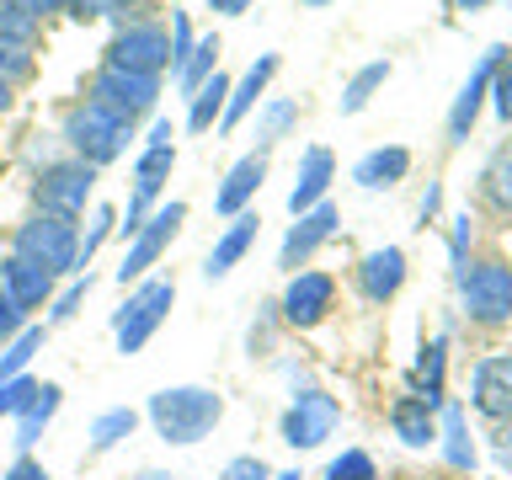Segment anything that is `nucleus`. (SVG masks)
<instances>
[{"mask_svg":"<svg viewBox=\"0 0 512 480\" xmlns=\"http://www.w3.org/2000/svg\"><path fill=\"white\" fill-rule=\"evenodd\" d=\"M59 400H64V390H59V384H43V390H38V400H32V406H27L22 416H16V438H11V443H16V454H27V448L43 438V427L59 416Z\"/></svg>","mask_w":512,"mask_h":480,"instance_id":"393cba45","label":"nucleus"},{"mask_svg":"<svg viewBox=\"0 0 512 480\" xmlns=\"http://www.w3.org/2000/svg\"><path fill=\"white\" fill-rule=\"evenodd\" d=\"M38 32H43V22H32V16H22L16 6H6V0H0V43L6 48H38Z\"/></svg>","mask_w":512,"mask_h":480,"instance_id":"473e14b6","label":"nucleus"},{"mask_svg":"<svg viewBox=\"0 0 512 480\" xmlns=\"http://www.w3.org/2000/svg\"><path fill=\"white\" fill-rule=\"evenodd\" d=\"M272 75H278V54H256L251 70L230 86V102H224V112H219V128H224V134H235V128L251 118V107L262 102V91H267Z\"/></svg>","mask_w":512,"mask_h":480,"instance_id":"a211bd4d","label":"nucleus"},{"mask_svg":"<svg viewBox=\"0 0 512 480\" xmlns=\"http://www.w3.org/2000/svg\"><path fill=\"white\" fill-rule=\"evenodd\" d=\"M91 294V278H75L70 288H64V294L54 299V304H48V320H70L75 310H80V299H86Z\"/></svg>","mask_w":512,"mask_h":480,"instance_id":"a19ab883","label":"nucleus"},{"mask_svg":"<svg viewBox=\"0 0 512 480\" xmlns=\"http://www.w3.org/2000/svg\"><path fill=\"white\" fill-rule=\"evenodd\" d=\"M38 390H43V384H38V379H27V374L6 379V384H0V416H22L32 400H38Z\"/></svg>","mask_w":512,"mask_h":480,"instance_id":"f704fd0d","label":"nucleus"},{"mask_svg":"<svg viewBox=\"0 0 512 480\" xmlns=\"http://www.w3.org/2000/svg\"><path fill=\"white\" fill-rule=\"evenodd\" d=\"M406 171H411V150H400V144H379V150H368L358 166H352V182L368 187V192H379V187L406 182Z\"/></svg>","mask_w":512,"mask_h":480,"instance_id":"412c9836","label":"nucleus"},{"mask_svg":"<svg viewBox=\"0 0 512 480\" xmlns=\"http://www.w3.org/2000/svg\"><path fill=\"white\" fill-rule=\"evenodd\" d=\"M171 139H176L171 118H155V128H150V144H144V150H171Z\"/></svg>","mask_w":512,"mask_h":480,"instance_id":"de8ad7c7","label":"nucleus"},{"mask_svg":"<svg viewBox=\"0 0 512 480\" xmlns=\"http://www.w3.org/2000/svg\"><path fill=\"white\" fill-rule=\"evenodd\" d=\"M464 310H470L475 326H507L512 320V267L507 262H475V267H464Z\"/></svg>","mask_w":512,"mask_h":480,"instance_id":"423d86ee","label":"nucleus"},{"mask_svg":"<svg viewBox=\"0 0 512 480\" xmlns=\"http://www.w3.org/2000/svg\"><path fill=\"white\" fill-rule=\"evenodd\" d=\"M43 347V326H22L16 331V342L0 352V384L16 379V374H27V363H32V352Z\"/></svg>","mask_w":512,"mask_h":480,"instance_id":"2f4dec72","label":"nucleus"},{"mask_svg":"<svg viewBox=\"0 0 512 480\" xmlns=\"http://www.w3.org/2000/svg\"><path fill=\"white\" fill-rule=\"evenodd\" d=\"M406 283V251L400 246H384V251H368L358 262V294L368 304H390Z\"/></svg>","mask_w":512,"mask_h":480,"instance_id":"dca6fc26","label":"nucleus"},{"mask_svg":"<svg viewBox=\"0 0 512 480\" xmlns=\"http://www.w3.org/2000/svg\"><path fill=\"white\" fill-rule=\"evenodd\" d=\"M128 6H139V0H102V16H123Z\"/></svg>","mask_w":512,"mask_h":480,"instance_id":"3c124183","label":"nucleus"},{"mask_svg":"<svg viewBox=\"0 0 512 480\" xmlns=\"http://www.w3.org/2000/svg\"><path fill=\"white\" fill-rule=\"evenodd\" d=\"M0 288H6V294L16 299V310H38V304H48V294H54V278H48L43 267H32V262H22V256H6V262H0Z\"/></svg>","mask_w":512,"mask_h":480,"instance_id":"aec40b11","label":"nucleus"},{"mask_svg":"<svg viewBox=\"0 0 512 480\" xmlns=\"http://www.w3.org/2000/svg\"><path fill=\"white\" fill-rule=\"evenodd\" d=\"M272 480H299V470H283V475H272Z\"/></svg>","mask_w":512,"mask_h":480,"instance_id":"5fc2aeb1","label":"nucleus"},{"mask_svg":"<svg viewBox=\"0 0 512 480\" xmlns=\"http://www.w3.org/2000/svg\"><path fill=\"white\" fill-rule=\"evenodd\" d=\"M134 427H139V411H134V406L102 411V416L91 422V432H86V454H112L123 438H134Z\"/></svg>","mask_w":512,"mask_h":480,"instance_id":"bb28decb","label":"nucleus"},{"mask_svg":"<svg viewBox=\"0 0 512 480\" xmlns=\"http://www.w3.org/2000/svg\"><path fill=\"white\" fill-rule=\"evenodd\" d=\"M326 480H379V470H374V459H368L363 448H347V454H336L326 464Z\"/></svg>","mask_w":512,"mask_h":480,"instance_id":"c9c22d12","label":"nucleus"},{"mask_svg":"<svg viewBox=\"0 0 512 480\" xmlns=\"http://www.w3.org/2000/svg\"><path fill=\"white\" fill-rule=\"evenodd\" d=\"M464 246H470V219H454V278H464Z\"/></svg>","mask_w":512,"mask_h":480,"instance_id":"49530a36","label":"nucleus"},{"mask_svg":"<svg viewBox=\"0 0 512 480\" xmlns=\"http://www.w3.org/2000/svg\"><path fill=\"white\" fill-rule=\"evenodd\" d=\"M112 230H118V214H112V208L102 203V208H96V214H91V230L80 235V246H75V272L86 267L91 256H96V251H102V240H107Z\"/></svg>","mask_w":512,"mask_h":480,"instance_id":"72a5a7b5","label":"nucleus"},{"mask_svg":"<svg viewBox=\"0 0 512 480\" xmlns=\"http://www.w3.org/2000/svg\"><path fill=\"white\" fill-rule=\"evenodd\" d=\"M192 22H187V11H171V70H182L187 54H192Z\"/></svg>","mask_w":512,"mask_h":480,"instance_id":"4c0bfd02","label":"nucleus"},{"mask_svg":"<svg viewBox=\"0 0 512 480\" xmlns=\"http://www.w3.org/2000/svg\"><path fill=\"white\" fill-rule=\"evenodd\" d=\"M491 459L502 464V470H512V416L491 427Z\"/></svg>","mask_w":512,"mask_h":480,"instance_id":"79ce46f5","label":"nucleus"},{"mask_svg":"<svg viewBox=\"0 0 512 480\" xmlns=\"http://www.w3.org/2000/svg\"><path fill=\"white\" fill-rule=\"evenodd\" d=\"M139 480H171V475H139Z\"/></svg>","mask_w":512,"mask_h":480,"instance_id":"4d7b16f0","label":"nucleus"},{"mask_svg":"<svg viewBox=\"0 0 512 480\" xmlns=\"http://www.w3.org/2000/svg\"><path fill=\"white\" fill-rule=\"evenodd\" d=\"M443 454L454 470H475V443H470V432H464L459 406H443Z\"/></svg>","mask_w":512,"mask_h":480,"instance_id":"7c9ffc66","label":"nucleus"},{"mask_svg":"<svg viewBox=\"0 0 512 480\" xmlns=\"http://www.w3.org/2000/svg\"><path fill=\"white\" fill-rule=\"evenodd\" d=\"M294 118H299V102H294V96H272V102L256 112V150L267 155L272 144H278L288 128H294Z\"/></svg>","mask_w":512,"mask_h":480,"instance_id":"c85d7f7f","label":"nucleus"},{"mask_svg":"<svg viewBox=\"0 0 512 480\" xmlns=\"http://www.w3.org/2000/svg\"><path fill=\"white\" fill-rule=\"evenodd\" d=\"M390 427L406 448H427L432 438H438V411H432L427 400H416V395H400L390 406Z\"/></svg>","mask_w":512,"mask_h":480,"instance_id":"4be33fe9","label":"nucleus"},{"mask_svg":"<svg viewBox=\"0 0 512 480\" xmlns=\"http://www.w3.org/2000/svg\"><path fill=\"white\" fill-rule=\"evenodd\" d=\"M390 80V59H374V64H363L358 75L347 80V91H342V118H352V112H363L368 102H374V91Z\"/></svg>","mask_w":512,"mask_h":480,"instance_id":"c756f323","label":"nucleus"},{"mask_svg":"<svg viewBox=\"0 0 512 480\" xmlns=\"http://www.w3.org/2000/svg\"><path fill=\"white\" fill-rule=\"evenodd\" d=\"M6 107H11V86L0 80V112H6Z\"/></svg>","mask_w":512,"mask_h":480,"instance_id":"864d4df0","label":"nucleus"},{"mask_svg":"<svg viewBox=\"0 0 512 480\" xmlns=\"http://www.w3.org/2000/svg\"><path fill=\"white\" fill-rule=\"evenodd\" d=\"M219 54H224L219 32H203V38L192 43V54H187V64H182V70H176V91H182V96H192V91H198L203 80H208V75L219 70Z\"/></svg>","mask_w":512,"mask_h":480,"instance_id":"cd10ccee","label":"nucleus"},{"mask_svg":"<svg viewBox=\"0 0 512 480\" xmlns=\"http://www.w3.org/2000/svg\"><path fill=\"white\" fill-rule=\"evenodd\" d=\"M480 198H486L496 214H512V139L491 150L486 171H480Z\"/></svg>","mask_w":512,"mask_h":480,"instance_id":"a878e982","label":"nucleus"},{"mask_svg":"<svg viewBox=\"0 0 512 480\" xmlns=\"http://www.w3.org/2000/svg\"><path fill=\"white\" fill-rule=\"evenodd\" d=\"M0 80H6V86L32 80V54H27V48H6V43H0Z\"/></svg>","mask_w":512,"mask_h":480,"instance_id":"e433bc0d","label":"nucleus"},{"mask_svg":"<svg viewBox=\"0 0 512 480\" xmlns=\"http://www.w3.org/2000/svg\"><path fill=\"white\" fill-rule=\"evenodd\" d=\"M208 6H214L219 16H240V11H246V6H251V0H208Z\"/></svg>","mask_w":512,"mask_h":480,"instance_id":"8fccbe9b","label":"nucleus"},{"mask_svg":"<svg viewBox=\"0 0 512 480\" xmlns=\"http://www.w3.org/2000/svg\"><path fill=\"white\" fill-rule=\"evenodd\" d=\"M187 224V203H166V208H155L150 219H144V230L128 240V256H123V267H118V283H139L144 272H150L160 256H166V246L176 240V230Z\"/></svg>","mask_w":512,"mask_h":480,"instance_id":"1a4fd4ad","label":"nucleus"},{"mask_svg":"<svg viewBox=\"0 0 512 480\" xmlns=\"http://www.w3.org/2000/svg\"><path fill=\"white\" fill-rule=\"evenodd\" d=\"M491 102H496V118L512 123V59L496 64V75H491Z\"/></svg>","mask_w":512,"mask_h":480,"instance_id":"58836bf2","label":"nucleus"},{"mask_svg":"<svg viewBox=\"0 0 512 480\" xmlns=\"http://www.w3.org/2000/svg\"><path fill=\"white\" fill-rule=\"evenodd\" d=\"M144 416H150V427H155L160 443L192 448V443H203L208 432L219 427L224 395L219 390H203V384H171V390H155L150 395Z\"/></svg>","mask_w":512,"mask_h":480,"instance_id":"f257e3e1","label":"nucleus"},{"mask_svg":"<svg viewBox=\"0 0 512 480\" xmlns=\"http://www.w3.org/2000/svg\"><path fill=\"white\" fill-rule=\"evenodd\" d=\"M336 299V278L331 272H294L283 288V320L288 326H320Z\"/></svg>","mask_w":512,"mask_h":480,"instance_id":"f8f14e48","label":"nucleus"},{"mask_svg":"<svg viewBox=\"0 0 512 480\" xmlns=\"http://www.w3.org/2000/svg\"><path fill=\"white\" fill-rule=\"evenodd\" d=\"M230 86H235V80L224 70H214L198 91L187 96V128H192V134H208V128H214V118L224 112V102H230Z\"/></svg>","mask_w":512,"mask_h":480,"instance_id":"b1692460","label":"nucleus"},{"mask_svg":"<svg viewBox=\"0 0 512 480\" xmlns=\"http://www.w3.org/2000/svg\"><path fill=\"white\" fill-rule=\"evenodd\" d=\"M448 6H454V11H480L486 0H448Z\"/></svg>","mask_w":512,"mask_h":480,"instance_id":"603ef678","label":"nucleus"},{"mask_svg":"<svg viewBox=\"0 0 512 480\" xmlns=\"http://www.w3.org/2000/svg\"><path fill=\"white\" fill-rule=\"evenodd\" d=\"M336 224H342V208H336L331 198H320L310 214H299L294 224H288V235H283V251H278V267L294 278V272L310 262V256L326 246V240L336 235Z\"/></svg>","mask_w":512,"mask_h":480,"instance_id":"9b49d317","label":"nucleus"},{"mask_svg":"<svg viewBox=\"0 0 512 480\" xmlns=\"http://www.w3.org/2000/svg\"><path fill=\"white\" fill-rule=\"evenodd\" d=\"M86 102L107 107L112 118H123L128 128H134L139 118H150L155 102H160V75H134V70H112V64H102V70L91 75Z\"/></svg>","mask_w":512,"mask_h":480,"instance_id":"39448f33","label":"nucleus"},{"mask_svg":"<svg viewBox=\"0 0 512 480\" xmlns=\"http://www.w3.org/2000/svg\"><path fill=\"white\" fill-rule=\"evenodd\" d=\"M102 64H112V70H134V75H160L171 64V32L160 22H128V27L112 32Z\"/></svg>","mask_w":512,"mask_h":480,"instance_id":"6e6552de","label":"nucleus"},{"mask_svg":"<svg viewBox=\"0 0 512 480\" xmlns=\"http://www.w3.org/2000/svg\"><path fill=\"white\" fill-rule=\"evenodd\" d=\"M75 246H80V230H75V219H64V214H32L11 240V251L32 267H43L48 278L75 272Z\"/></svg>","mask_w":512,"mask_h":480,"instance_id":"f03ea898","label":"nucleus"},{"mask_svg":"<svg viewBox=\"0 0 512 480\" xmlns=\"http://www.w3.org/2000/svg\"><path fill=\"white\" fill-rule=\"evenodd\" d=\"M331 176H336V160L326 144H310L299 160V176H294V187H288V214H310V208L326 198V187H331Z\"/></svg>","mask_w":512,"mask_h":480,"instance_id":"6ab92c4d","label":"nucleus"},{"mask_svg":"<svg viewBox=\"0 0 512 480\" xmlns=\"http://www.w3.org/2000/svg\"><path fill=\"white\" fill-rule=\"evenodd\" d=\"M443 363H448V336H432L422 347V358H416V368H411V395L427 400L432 411L443 406Z\"/></svg>","mask_w":512,"mask_h":480,"instance_id":"5701e85b","label":"nucleus"},{"mask_svg":"<svg viewBox=\"0 0 512 480\" xmlns=\"http://www.w3.org/2000/svg\"><path fill=\"white\" fill-rule=\"evenodd\" d=\"M256 230H262V214L256 208H246V214H235L230 224H224V235L214 240V251H208V262H203V278L208 283H219V278H230V267L256 246Z\"/></svg>","mask_w":512,"mask_h":480,"instance_id":"f3484780","label":"nucleus"},{"mask_svg":"<svg viewBox=\"0 0 512 480\" xmlns=\"http://www.w3.org/2000/svg\"><path fill=\"white\" fill-rule=\"evenodd\" d=\"M336 422H342V406L326 390H304L283 411V443L288 448H320L336 432Z\"/></svg>","mask_w":512,"mask_h":480,"instance_id":"9d476101","label":"nucleus"},{"mask_svg":"<svg viewBox=\"0 0 512 480\" xmlns=\"http://www.w3.org/2000/svg\"><path fill=\"white\" fill-rule=\"evenodd\" d=\"M6 6H16L22 16H32V22H43V16H54V11H64L59 0H6Z\"/></svg>","mask_w":512,"mask_h":480,"instance_id":"a18cd8bd","label":"nucleus"},{"mask_svg":"<svg viewBox=\"0 0 512 480\" xmlns=\"http://www.w3.org/2000/svg\"><path fill=\"white\" fill-rule=\"evenodd\" d=\"M96 187V166L86 160H48L32 182V198H38V214H64V219H80Z\"/></svg>","mask_w":512,"mask_h":480,"instance_id":"0eeeda50","label":"nucleus"},{"mask_svg":"<svg viewBox=\"0 0 512 480\" xmlns=\"http://www.w3.org/2000/svg\"><path fill=\"white\" fill-rule=\"evenodd\" d=\"M304 6H331V0H304Z\"/></svg>","mask_w":512,"mask_h":480,"instance_id":"6e6d98bb","label":"nucleus"},{"mask_svg":"<svg viewBox=\"0 0 512 480\" xmlns=\"http://www.w3.org/2000/svg\"><path fill=\"white\" fill-rule=\"evenodd\" d=\"M502 59H507V48H486L480 64H475V75L464 80V91L454 96V107H448V139H454V144L470 139V128L480 118V102L491 96V75H496V64H502Z\"/></svg>","mask_w":512,"mask_h":480,"instance_id":"ddd939ff","label":"nucleus"},{"mask_svg":"<svg viewBox=\"0 0 512 480\" xmlns=\"http://www.w3.org/2000/svg\"><path fill=\"white\" fill-rule=\"evenodd\" d=\"M0 480H48V470H43V464L32 459V454H16V464H11V470L0 475Z\"/></svg>","mask_w":512,"mask_h":480,"instance_id":"c03bdc74","label":"nucleus"},{"mask_svg":"<svg viewBox=\"0 0 512 480\" xmlns=\"http://www.w3.org/2000/svg\"><path fill=\"white\" fill-rule=\"evenodd\" d=\"M64 139H70L75 160H86V166H107V160H118L128 150L134 128H128L123 118H112L107 107L80 102V107H70V118H64Z\"/></svg>","mask_w":512,"mask_h":480,"instance_id":"7ed1b4c3","label":"nucleus"},{"mask_svg":"<svg viewBox=\"0 0 512 480\" xmlns=\"http://www.w3.org/2000/svg\"><path fill=\"white\" fill-rule=\"evenodd\" d=\"M64 11L75 16V22H91V16H102V0H59Z\"/></svg>","mask_w":512,"mask_h":480,"instance_id":"09e8293b","label":"nucleus"},{"mask_svg":"<svg viewBox=\"0 0 512 480\" xmlns=\"http://www.w3.org/2000/svg\"><path fill=\"white\" fill-rule=\"evenodd\" d=\"M22 310H16V299L6 294V288H0V336H16V331H22Z\"/></svg>","mask_w":512,"mask_h":480,"instance_id":"37998d69","label":"nucleus"},{"mask_svg":"<svg viewBox=\"0 0 512 480\" xmlns=\"http://www.w3.org/2000/svg\"><path fill=\"white\" fill-rule=\"evenodd\" d=\"M262 176H267V155L262 150H251V155H240L230 171H224V182L214 192V208L224 219H235V214H246L251 198L262 192Z\"/></svg>","mask_w":512,"mask_h":480,"instance_id":"2eb2a0df","label":"nucleus"},{"mask_svg":"<svg viewBox=\"0 0 512 480\" xmlns=\"http://www.w3.org/2000/svg\"><path fill=\"white\" fill-rule=\"evenodd\" d=\"M171 304H176V283L171 278H150V283H139L134 294H128V304L112 315V331H118L123 358H134V352L160 331V320L171 315Z\"/></svg>","mask_w":512,"mask_h":480,"instance_id":"20e7f679","label":"nucleus"},{"mask_svg":"<svg viewBox=\"0 0 512 480\" xmlns=\"http://www.w3.org/2000/svg\"><path fill=\"white\" fill-rule=\"evenodd\" d=\"M470 406L491 422H507L512 416V358H480L475 379H470Z\"/></svg>","mask_w":512,"mask_h":480,"instance_id":"4468645a","label":"nucleus"},{"mask_svg":"<svg viewBox=\"0 0 512 480\" xmlns=\"http://www.w3.org/2000/svg\"><path fill=\"white\" fill-rule=\"evenodd\" d=\"M219 480H272V470H267L256 454H235V459L219 470Z\"/></svg>","mask_w":512,"mask_h":480,"instance_id":"ea45409f","label":"nucleus"}]
</instances>
